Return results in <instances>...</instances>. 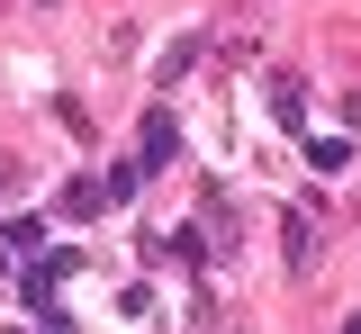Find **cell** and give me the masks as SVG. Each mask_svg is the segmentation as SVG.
Here are the masks:
<instances>
[{
	"label": "cell",
	"instance_id": "obj_1",
	"mask_svg": "<svg viewBox=\"0 0 361 334\" xmlns=\"http://www.w3.org/2000/svg\"><path fill=\"white\" fill-rule=\"evenodd\" d=\"M172 154H180V127H172V109H163V99H145V118H135V163H145V181H154V172H163Z\"/></svg>",
	"mask_w": 361,
	"mask_h": 334
},
{
	"label": "cell",
	"instance_id": "obj_7",
	"mask_svg": "<svg viewBox=\"0 0 361 334\" xmlns=\"http://www.w3.org/2000/svg\"><path fill=\"white\" fill-rule=\"evenodd\" d=\"M135 190H145V163H118V172L99 181V199H109V208H118V199H135Z\"/></svg>",
	"mask_w": 361,
	"mask_h": 334
},
{
	"label": "cell",
	"instance_id": "obj_12",
	"mask_svg": "<svg viewBox=\"0 0 361 334\" xmlns=\"http://www.w3.org/2000/svg\"><path fill=\"white\" fill-rule=\"evenodd\" d=\"M343 334H361V316H353V326H343Z\"/></svg>",
	"mask_w": 361,
	"mask_h": 334
},
{
	"label": "cell",
	"instance_id": "obj_2",
	"mask_svg": "<svg viewBox=\"0 0 361 334\" xmlns=\"http://www.w3.org/2000/svg\"><path fill=\"white\" fill-rule=\"evenodd\" d=\"M73 271H82V253H73V244H54L45 262H27V271H18V298H27V307H54V289L73 280Z\"/></svg>",
	"mask_w": 361,
	"mask_h": 334
},
{
	"label": "cell",
	"instance_id": "obj_4",
	"mask_svg": "<svg viewBox=\"0 0 361 334\" xmlns=\"http://www.w3.org/2000/svg\"><path fill=\"white\" fill-rule=\"evenodd\" d=\"M199 54H208V37H199V27H180L172 46H163V63H154V91H172V82L190 73V63H199Z\"/></svg>",
	"mask_w": 361,
	"mask_h": 334
},
{
	"label": "cell",
	"instance_id": "obj_9",
	"mask_svg": "<svg viewBox=\"0 0 361 334\" xmlns=\"http://www.w3.org/2000/svg\"><path fill=\"white\" fill-rule=\"evenodd\" d=\"M37 316H45V326H37V334H73V316H54V307H37Z\"/></svg>",
	"mask_w": 361,
	"mask_h": 334
},
{
	"label": "cell",
	"instance_id": "obj_3",
	"mask_svg": "<svg viewBox=\"0 0 361 334\" xmlns=\"http://www.w3.org/2000/svg\"><path fill=\"white\" fill-rule=\"evenodd\" d=\"M271 127H289V136L307 127V82L298 73H271Z\"/></svg>",
	"mask_w": 361,
	"mask_h": 334
},
{
	"label": "cell",
	"instance_id": "obj_8",
	"mask_svg": "<svg viewBox=\"0 0 361 334\" xmlns=\"http://www.w3.org/2000/svg\"><path fill=\"white\" fill-rule=\"evenodd\" d=\"M90 208H109V199H99V181H63V217H90Z\"/></svg>",
	"mask_w": 361,
	"mask_h": 334
},
{
	"label": "cell",
	"instance_id": "obj_5",
	"mask_svg": "<svg viewBox=\"0 0 361 334\" xmlns=\"http://www.w3.org/2000/svg\"><path fill=\"white\" fill-rule=\"evenodd\" d=\"M27 244H37V217H0V271H9Z\"/></svg>",
	"mask_w": 361,
	"mask_h": 334
},
{
	"label": "cell",
	"instance_id": "obj_10",
	"mask_svg": "<svg viewBox=\"0 0 361 334\" xmlns=\"http://www.w3.org/2000/svg\"><path fill=\"white\" fill-rule=\"evenodd\" d=\"M343 127H353V136H361V91H353V99H343Z\"/></svg>",
	"mask_w": 361,
	"mask_h": 334
},
{
	"label": "cell",
	"instance_id": "obj_11",
	"mask_svg": "<svg viewBox=\"0 0 361 334\" xmlns=\"http://www.w3.org/2000/svg\"><path fill=\"white\" fill-rule=\"evenodd\" d=\"M9 190H18V172H0V199H9Z\"/></svg>",
	"mask_w": 361,
	"mask_h": 334
},
{
	"label": "cell",
	"instance_id": "obj_6",
	"mask_svg": "<svg viewBox=\"0 0 361 334\" xmlns=\"http://www.w3.org/2000/svg\"><path fill=\"white\" fill-rule=\"evenodd\" d=\"M343 163H353L343 136H307V172H343Z\"/></svg>",
	"mask_w": 361,
	"mask_h": 334
}]
</instances>
